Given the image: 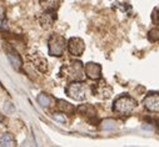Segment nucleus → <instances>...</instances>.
Listing matches in <instances>:
<instances>
[{
	"label": "nucleus",
	"instance_id": "obj_2",
	"mask_svg": "<svg viewBox=\"0 0 159 147\" xmlns=\"http://www.w3.org/2000/svg\"><path fill=\"white\" fill-rule=\"evenodd\" d=\"M137 107L135 100L129 95H122L119 96L114 103H113V111L119 115H129L133 110Z\"/></svg>",
	"mask_w": 159,
	"mask_h": 147
},
{
	"label": "nucleus",
	"instance_id": "obj_3",
	"mask_svg": "<svg viewBox=\"0 0 159 147\" xmlns=\"http://www.w3.org/2000/svg\"><path fill=\"white\" fill-rule=\"evenodd\" d=\"M68 48L66 40L59 34H53L48 40V50L52 56H61Z\"/></svg>",
	"mask_w": 159,
	"mask_h": 147
},
{
	"label": "nucleus",
	"instance_id": "obj_4",
	"mask_svg": "<svg viewBox=\"0 0 159 147\" xmlns=\"http://www.w3.org/2000/svg\"><path fill=\"white\" fill-rule=\"evenodd\" d=\"M65 94L73 100L83 101L88 96V87L80 81H73L66 86Z\"/></svg>",
	"mask_w": 159,
	"mask_h": 147
},
{
	"label": "nucleus",
	"instance_id": "obj_15",
	"mask_svg": "<svg viewBox=\"0 0 159 147\" xmlns=\"http://www.w3.org/2000/svg\"><path fill=\"white\" fill-rule=\"evenodd\" d=\"M0 146H7V147L16 146V142H15L14 136L11 133H9V132L3 133L2 137H0Z\"/></svg>",
	"mask_w": 159,
	"mask_h": 147
},
{
	"label": "nucleus",
	"instance_id": "obj_21",
	"mask_svg": "<svg viewBox=\"0 0 159 147\" xmlns=\"http://www.w3.org/2000/svg\"><path fill=\"white\" fill-rule=\"evenodd\" d=\"M14 106L10 103V102H5L4 103V111L7 112V114H13L14 112Z\"/></svg>",
	"mask_w": 159,
	"mask_h": 147
},
{
	"label": "nucleus",
	"instance_id": "obj_13",
	"mask_svg": "<svg viewBox=\"0 0 159 147\" xmlns=\"http://www.w3.org/2000/svg\"><path fill=\"white\" fill-rule=\"evenodd\" d=\"M78 111H79V114H80V115L87 116V117H94L97 115L95 108L92 105H80L78 107Z\"/></svg>",
	"mask_w": 159,
	"mask_h": 147
},
{
	"label": "nucleus",
	"instance_id": "obj_9",
	"mask_svg": "<svg viewBox=\"0 0 159 147\" xmlns=\"http://www.w3.org/2000/svg\"><path fill=\"white\" fill-rule=\"evenodd\" d=\"M93 91H94V95L95 96H99V97H102V99H109L110 96H111V89L105 84V82H103V84H97L95 86H94V89H93Z\"/></svg>",
	"mask_w": 159,
	"mask_h": 147
},
{
	"label": "nucleus",
	"instance_id": "obj_16",
	"mask_svg": "<svg viewBox=\"0 0 159 147\" xmlns=\"http://www.w3.org/2000/svg\"><path fill=\"white\" fill-rule=\"evenodd\" d=\"M36 100H38V103L42 107H44V108H48V107L50 106V103H52V97L48 96L47 94H40V95H38Z\"/></svg>",
	"mask_w": 159,
	"mask_h": 147
},
{
	"label": "nucleus",
	"instance_id": "obj_5",
	"mask_svg": "<svg viewBox=\"0 0 159 147\" xmlns=\"http://www.w3.org/2000/svg\"><path fill=\"white\" fill-rule=\"evenodd\" d=\"M85 50V44L80 38H70L68 40V51L73 56H82Z\"/></svg>",
	"mask_w": 159,
	"mask_h": 147
},
{
	"label": "nucleus",
	"instance_id": "obj_12",
	"mask_svg": "<svg viewBox=\"0 0 159 147\" xmlns=\"http://www.w3.org/2000/svg\"><path fill=\"white\" fill-rule=\"evenodd\" d=\"M63 0H40V5L44 10H55L60 6Z\"/></svg>",
	"mask_w": 159,
	"mask_h": 147
},
{
	"label": "nucleus",
	"instance_id": "obj_11",
	"mask_svg": "<svg viewBox=\"0 0 159 147\" xmlns=\"http://www.w3.org/2000/svg\"><path fill=\"white\" fill-rule=\"evenodd\" d=\"M8 57H9V61L11 62V65L14 66V69H16V70H19L20 67H21V65H23V61H21V57L18 55V52L15 51V50H9L8 51Z\"/></svg>",
	"mask_w": 159,
	"mask_h": 147
},
{
	"label": "nucleus",
	"instance_id": "obj_14",
	"mask_svg": "<svg viewBox=\"0 0 159 147\" xmlns=\"http://www.w3.org/2000/svg\"><path fill=\"white\" fill-rule=\"evenodd\" d=\"M57 102H58V103H57L58 110H59L60 112H64V114H73V112L75 111V107H74L71 103H69V102H66V101H64V100H58Z\"/></svg>",
	"mask_w": 159,
	"mask_h": 147
},
{
	"label": "nucleus",
	"instance_id": "obj_7",
	"mask_svg": "<svg viewBox=\"0 0 159 147\" xmlns=\"http://www.w3.org/2000/svg\"><path fill=\"white\" fill-rule=\"evenodd\" d=\"M85 75L90 80H100L102 79V66L97 62H88L84 66Z\"/></svg>",
	"mask_w": 159,
	"mask_h": 147
},
{
	"label": "nucleus",
	"instance_id": "obj_1",
	"mask_svg": "<svg viewBox=\"0 0 159 147\" xmlns=\"http://www.w3.org/2000/svg\"><path fill=\"white\" fill-rule=\"evenodd\" d=\"M60 74H61V76L71 81H82L84 79L85 70L80 61H71L61 67Z\"/></svg>",
	"mask_w": 159,
	"mask_h": 147
},
{
	"label": "nucleus",
	"instance_id": "obj_19",
	"mask_svg": "<svg viewBox=\"0 0 159 147\" xmlns=\"http://www.w3.org/2000/svg\"><path fill=\"white\" fill-rule=\"evenodd\" d=\"M152 21L159 26V9H154L153 13H152Z\"/></svg>",
	"mask_w": 159,
	"mask_h": 147
},
{
	"label": "nucleus",
	"instance_id": "obj_8",
	"mask_svg": "<svg viewBox=\"0 0 159 147\" xmlns=\"http://www.w3.org/2000/svg\"><path fill=\"white\" fill-rule=\"evenodd\" d=\"M57 20V14L55 10H44V13L39 16V23L43 27H50L54 21Z\"/></svg>",
	"mask_w": 159,
	"mask_h": 147
},
{
	"label": "nucleus",
	"instance_id": "obj_17",
	"mask_svg": "<svg viewBox=\"0 0 159 147\" xmlns=\"http://www.w3.org/2000/svg\"><path fill=\"white\" fill-rule=\"evenodd\" d=\"M148 39H149V41H152V43L159 41V29H158V27H154V29L149 30V32H148Z\"/></svg>",
	"mask_w": 159,
	"mask_h": 147
},
{
	"label": "nucleus",
	"instance_id": "obj_10",
	"mask_svg": "<svg viewBox=\"0 0 159 147\" xmlns=\"http://www.w3.org/2000/svg\"><path fill=\"white\" fill-rule=\"evenodd\" d=\"M31 60H33L34 66H35L39 71H42V72H47V71H48V61H47L45 57H43L42 55L36 54V55H34V56L31 57Z\"/></svg>",
	"mask_w": 159,
	"mask_h": 147
},
{
	"label": "nucleus",
	"instance_id": "obj_6",
	"mask_svg": "<svg viewBox=\"0 0 159 147\" xmlns=\"http://www.w3.org/2000/svg\"><path fill=\"white\" fill-rule=\"evenodd\" d=\"M143 103H144V107L148 110V111L159 114V94L154 92V94L147 95Z\"/></svg>",
	"mask_w": 159,
	"mask_h": 147
},
{
	"label": "nucleus",
	"instance_id": "obj_20",
	"mask_svg": "<svg viewBox=\"0 0 159 147\" xmlns=\"http://www.w3.org/2000/svg\"><path fill=\"white\" fill-rule=\"evenodd\" d=\"M64 115H65L64 112H61V114H54V115H53V119L57 120V121H59V122L65 124V122H66V117H65Z\"/></svg>",
	"mask_w": 159,
	"mask_h": 147
},
{
	"label": "nucleus",
	"instance_id": "obj_18",
	"mask_svg": "<svg viewBox=\"0 0 159 147\" xmlns=\"http://www.w3.org/2000/svg\"><path fill=\"white\" fill-rule=\"evenodd\" d=\"M102 127L104 130H114L116 127V125H115V121H113V120H105V121H103Z\"/></svg>",
	"mask_w": 159,
	"mask_h": 147
}]
</instances>
